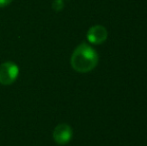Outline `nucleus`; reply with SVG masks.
Wrapping results in <instances>:
<instances>
[{
    "label": "nucleus",
    "instance_id": "obj_1",
    "mask_svg": "<svg viewBox=\"0 0 147 146\" xmlns=\"http://www.w3.org/2000/svg\"><path fill=\"white\" fill-rule=\"evenodd\" d=\"M70 63L72 68L77 72H89L96 67L98 63V54L90 45L81 43L72 53Z\"/></svg>",
    "mask_w": 147,
    "mask_h": 146
},
{
    "label": "nucleus",
    "instance_id": "obj_2",
    "mask_svg": "<svg viewBox=\"0 0 147 146\" xmlns=\"http://www.w3.org/2000/svg\"><path fill=\"white\" fill-rule=\"evenodd\" d=\"M19 75V67L11 61L0 64V83L3 85H10L14 83Z\"/></svg>",
    "mask_w": 147,
    "mask_h": 146
},
{
    "label": "nucleus",
    "instance_id": "obj_3",
    "mask_svg": "<svg viewBox=\"0 0 147 146\" xmlns=\"http://www.w3.org/2000/svg\"><path fill=\"white\" fill-rule=\"evenodd\" d=\"M72 135V128L68 124L61 123L57 125L53 130V139L59 145H65L71 140Z\"/></svg>",
    "mask_w": 147,
    "mask_h": 146
},
{
    "label": "nucleus",
    "instance_id": "obj_4",
    "mask_svg": "<svg viewBox=\"0 0 147 146\" xmlns=\"http://www.w3.org/2000/svg\"><path fill=\"white\" fill-rule=\"evenodd\" d=\"M108 32L102 25H94L87 31V40L92 44H101L107 39Z\"/></svg>",
    "mask_w": 147,
    "mask_h": 146
},
{
    "label": "nucleus",
    "instance_id": "obj_5",
    "mask_svg": "<svg viewBox=\"0 0 147 146\" xmlns=\"http://www.w3.org/2000/svg\"><path fill=\"white\" fill-rule=\"evenodd\" d=\"M64 8V0H53L52 2V9L55 12L61 11Z\"/></svg>",
    "mask_w": 147,
    "mask_h": 146
},
{
    "label": "nucleus",
    "instance_id": "obj_6",
    "mask_svg": "<svg viewBox=\"0 0 147 146\" xmlns=\"http://www.w3.org/2000/svg\"><path fill=\"white\" fill-rule=\"evenodd\" d=\"M13 0H0V8L6 7V6L9 5Z\"/></svg>",
    "mask_w": 147,
    "mask_h": 146
}]
</instances>
